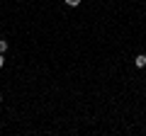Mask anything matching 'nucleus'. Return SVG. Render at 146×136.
<instances>
[{
  "instance_id": "2",
  "label": "nucleus",
  "mask_w": 146,
  "mask_h": 136,
  "mask_svg": "<svg viewBox=\"0 0 146 136\" xmlns=\"http://www.w3.org/2000/svg\"><path fill=\"white\" fill-rule=\"evenodd\" d=\"M66 5H71V7H78V5H80V0H66Z\"/></svg>"
},
{
  "instance_id": "3",
  "label": "nucleus",
  "mask_w": 146,
  "mask_h": 136,
  "mask_svg": "<svg viewBox=\"0 0 146 136\" xmlns=\"http://www.w3.org/2000/svg\"><path fill=\"white\" fill-rule=\"evenodd\" d=\"M3 51H7V42H5V39H0V53H3Z\"/></svg>"
},
{
  "instance_id": "1",
  "label": "nucleus",
  "mask_w": 146,
  "mask_h": 136,
  "mask_svg": "<svg viewBox=\"0 0 146 136\" xmlns=\"http://www.w3.org/2000/svg\"><path fill=\"white\" fill-rule=\"evenodd\" d=\"M134 66H136V68H144V66H146V53H139V56L134 58Z\"/></svg>"
},
{
  "instance_id": "5",
  "label": "nucleus",
  "mask_w": 146,
  "mask_h": 136,
  "mask_svg": "<svg viewBox=\"0 0 146 136\" xmlns=\"http://www.w3.org/2000/svg\"><path fill=\"white\" fill-rule=\"evenodd\" d=\"M0 102H3V97H0Z\"/></svg>"
},
{
  "instance_id": "4",
  "label": "nucleus",
  "mask_w": 146,
  "mask_h": 136,
  "mask_svg": "<svg viewBox=\"0 0 146 136\" xmlns=\"http://www.w3.org/2000/svg\"><path fill=\"white\" fill-rule=\"evenodd\" d=\"M3 66H5V58H3V53H0V68H3Z\"/></svg>"
}]
</instances>
